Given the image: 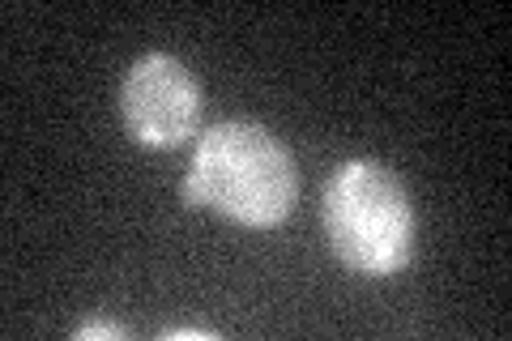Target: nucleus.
I'll return each instance as SVG.
<instances>
[{"mask_svg":"<svg viewBox=\"0 0 512 341\" xmlns=\"http://www.w3.org/2000/svg\"><path fill=\"white\" fill-rule=\"evenodd\" d=\"M295 162L269 128L252 120H218L201 133L184 201L210 205L244 226H278L295 205Z\"/></svg>","mask_w":512,"mask_h":341,"instance_id":"1","label":"nucleus"},{"mask_svg":"<svg viewBox=\"0 0 512 341\" xmlns=\"http://www.w3.org/2000/svg\"><path fill=\"white\" fill-rule=\"evenodd\" d=\"M120 111L124 124L141 145L150 150H175L197 133V116H201V90L197 77L175 56L150 52L141 56L124 77L120 90Z\"/></svg>","mask_w":512,"mask_h":341,"instance_id":"3","label":"nucleus"},{"mask_svg":"<svg viewBox=\"0 0 512 341\" xmlns=\"http://www.w3.org/2000/svg\"><path fill=\"white\" fill-rule=\"evenodd\" d=\"M77 337H124V329L120 324H82Z\"/></svg>","mask_w":512,"mask_h":341,"instance_id":"4","label":"nucleus"},{"mask_svg":"<svg viewBox=\"0 0 512 341\" xmlns=\"http://www.w3.org/2000/svg\"><path fill=\"white\" fill-rule=\"evenodd\" d=\"M325 231L342 261L367 273L389 278L406 269L414 248V209L402 180L380 162H346L325 192Z\"/></svg>","mask_w":512,"mask_h":341,"instance_id":"2","label":"nucleus"}]
</instances>
